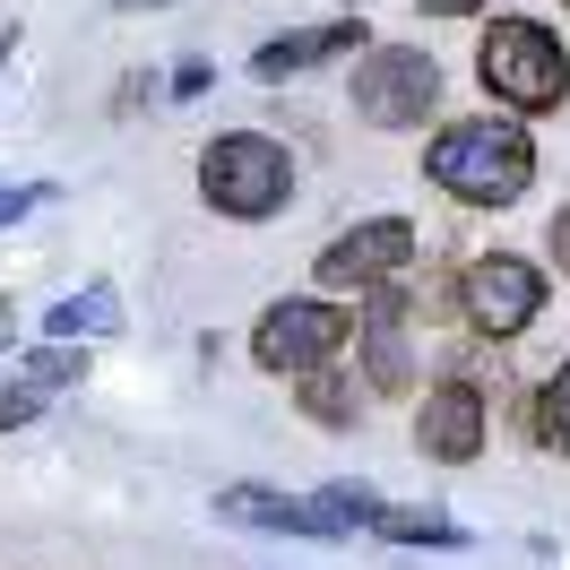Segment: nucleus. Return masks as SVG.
<instances>
[{"label": "nucleus", "mask_w": 570, "mask_h": 570, "mask_svg": "<svg viewBox=\"0 0 570 570\" xmlns=\"http://www.w3.org/2000/svg\"><path fill=\"white\" fill-rule=\"evenodd\" d=\"M36 415V390H18V381H0V432L9 424H27Z\"/></svg>", "instance_id": "f3484780"}, {"label": "nucleus", "mask_w": 570, "mask_h": 570, "mask_svg": "<svg viewBox=\"0 0 570 570\" xmlns=\"http://www.w3.org/2000/svg\"><path fill=\"white\" fill-rule=\"evenodd\" d=\"M432 18H466V9H475V0H424Z\"/></svg>", "instance_id": "aec40b11"}, {"label": "nucleus", "mask_w": 570, "mask_h": 570, "mask_svg": "<svg viewBox=\"0 0 570 570\" xmlns=\"http://www.w3.org/2000/svg\"><path fill=\"white\" fill-rule=\"evenodd\" d=\"M544 250H553V268H562V277H570V208L553 216V234H544Z\"/></svg>", "instance_id": "6ab92c4d"}, {"label": "nucleus", "mask_w": 570, "mask_h": 570, "mask_svg": "<svg viewBox=\"0 0 570 570\" xmlns=\"http://www.w3.org/2000/svg\"><path fill=\"white\" fill-rule=\"evenodd\" d=\"M121 9H165V0H121Z\"/></svg>", "instance_id": "4be33fe9"}, {"label": "nucleus", "mask_w": 570, "mask_h": 570, "mask_svg": "<svg viewBox=\"0 0 570 570\" xmlns=\"http://www.w3.org/2000/svg\"><path fill=\"white\" fill-rule=\"evenodd\" d=\"M328 52H363V27L355 18H328V27H303V36H277V43H259L250 52V78H294L303 61H328Z\"/></svg>", "instance_id": "9b49d317"}, {"label": "nucleus", "mask_w": 570, "mask_h": 570, "mask_svg": "<svg viewBox=\"0 0 570 570\" xmlns=\"http://www.w3.org/2000/svg\"><path fill=\"white\" fill-rule=\"evenodd\" d=\"M9 52H18V27H9V36H0V70H9Z\"/></svg>", "instance_id": "412c9836"}, {"label": "nucleus", "mask_w": 570, "mask_h": 570, "mask_svg": "<svg viewBox=\"0 0 570 570\" xmlns=\"http://www.w3.org/2000/svg\"><path fill=\"white\" fill-rule=\"evenodd\" d=\"M475 78L484 96H501L510 112H553L570 96V52L553 43V27L535 18H493L475 36Z\"/></svg>", "instance_id": "f03ea898"}, {"label": "nucleus", "mask_w": 570, "mask_h": 570, "mask_svg": "<svg viewBox=\"0 0 570 570\" xmlns=\"http://www.w3.org/2000/svg\"><path fill=\"white\" fill-rule=\"evenodd\" d=\"M459 312H466V328H484V337H519V328L544 312V277H535L528 259L493 250V259H475L459 277Z\"/></svg>", "instance_id": "0eeeda50"}, {"label": "nucleus", "mask_w": 570, "mask_h": 570, "mask_svg": "<svg viewBox=\"0 0 570 570\" xmlns=\"http://www.w3.org/2000/svg\"><path fill=\"white\" fill-rule=\"evenodd\" d=\"M43 199H52L43 181H36V190H0V225H9V216H27V208H43Z\"/></svg>", "instance_id": "a211bd4d"}, {"label": "nucleus", "mask_w": 570, "mask_h": 570, "mask_svg": "<svg viewBox=\"0 0 570 570\" xmlns=\"http://www.w3.org/2000/svg\"><path fill=\"white\" fill-rule=\"evenodd\" d=\"M303 415L328 424V432H346L355 424V381H346V372H312V381H303Z\"/></svg>", "instance_id": "ddd939ff"}, {"label": "nucleus", "mask_w": 570, "mask_h": 570, "mask_svg": "<svg viewBox=\"0 0 570 570\" xmlns=\"http://www.w3.org/2000/svg\"><path fill=\"white\" fill-rule=\"evenodd\" d=\"M337 346H355V321H346V303H277L268 321L250 328V355L268 363V372H328Z\"/></svg>", "instance_id": "423d86ee"}, {"label": "nucleus", "mask_w": 570, "mask_h": 570, "mask_svg": "<svg viewBox=\"0 0 570 570\" xmlns=\"http://www.w3.org/2000/svg\"><path fill=\"white\" fill-rule=\"evenodd\" d=\"M363 372H372V390H390V397L415 390V346H406V285H381V294L363 303Z\"/></svg>", "instance_id": "9d476101"}, {"label": "nucleus", "mask_w": 570, "mask_h": 570, "mask_svg": "<svg viewBox=\"0 0 570 570\" xmlns=\"http://www.w3.org/2000/svg\"><path fill=\"white\" fill-rule=\"evenodd\" d=\"M406 259H415V225L406 216H372V225H355V234H337L321 250V285L328 294H381V285H397Z\"/></svg>", "instance_id": "6e6552de"}, {"label": "nucleus", "mask_w": 570, "mask_h": 570, "mask_svg": "<svg viewBox=\"0 0 570 570\" xmlns=\"http://www.w3.org/2000/svg\"><path fill=\"white\" fill-rule=\"evenodd\" d=\"M199 190H208L216 216H243V225H259V216L285 208L294 165H285L277 139H259V130H225V139L199 147Z\"/></svg>", "instance_id": "7ed1b4c3"}, {"label": "nucleus", "mask_w": 570, "mask_h": 570, "mask_svg": "<svg viewBox=\"0 0 570 570\" xmlns=\"http://www.w3.org/2000/svg\"><path fill=\"white\" fill-rule=\"evenodd\" d=\"M61 381H78V346H36L27 355V372H18V390H61Z\"/></svg>", "instance_id": "2eb2a0df"}, {"label": "nucleus", "mask_w": 570, "mask_h": 570, "mask_svg": "<svg viewBox=\"0 0 570 570\" xmlns=\"http://www.w3.org/2000/svg\"><path fill=\"white\" fill-rule=\"evenodd\" d=\"M415 450L441 459V466H466L484 450V397L466 390V381H441V390L424 397V415H415Z\"/></svg>", "instance_id": "1a4fd4ad"}, {"label": "nucleus", "mask_w": 570, "mask_h": 570, "mask_svg": "<svg viewBox=\"0 0 570 570\" xmlns=\"http://www.w3.org/2000/svg\"><path fill=\"white\" fill-rule=\"evenodd\" d=\"M390 501L355 493V484H328V493H268V484H225L216 493V519L234 528H285V535H346V528H381Z\"/></svg>", "instance_id": "20e7f679"}, {"label": "nucleus", "mask_w": 570, "mask_h": 570, "mask_svg": "<svg viewBox=\"0 0 570 570\" xmlns=\"http://www.w3.org/2000/svg\"><path fill=\"white\" fill-rule=\"evenodd\" d=\"M535 432H544V441L570 459V372H553V381H544V397H535Z\"/></svg>", "instance_id": "dca6fc26"}, {"label": "nucleus", "mask_w": 570, "mask_h": 570, "mask_svg": "<svg viewBox=\"0 0 570 570\" xmlns=\"http://www.w3.org/2000/svg\"><path fill=\"white\" fill-rule=\"evenodd\" d=\"M121 328V294L112 285H87L70 303H52V337H112Z\"/></svg>", "instance_id": "f8f14e48"}, {"label": "nucleus", "mask_w": 570, "mask_h": 570, "mask_svg": "<svg viewBox=\"0 0 570 570\" xmlns=\"http://www.w3.org/2000/svg\"><path fill=\"white\" fill-rule=\"evenodd\" d=\"M381 535H397V544H441V553L466 544V528H450L441 510H381Z\"/></svg>", "instance_id": "4468645a"}, {"label": "nucleus", "mask_w": 570, "mask_h": 570, "mask_svg": "<svg viewBox=\"0 0 570 570\" xmlns=\"http://www.w3.org/2000/svg\"><path fill=\"white\" fill-rule=\"evenodd\" d=\"M424 174L466 208H510L535 181V147L519 121H459V130H441L424 147Z\"/></svg>", "instance_id": "f257e3e1"}, {"label": "nucleus", "mask_w": 570, "mask_h": 570, "mask_svg": "<svg viewBox=\"0 0 570 570\" xmlns=\"http://www.w3.org/2000/svg\"><path fill=\"white\" fill-rule=\"evenodd\" d=\"M432 105H441V61H432V52H415V43H381V52H363L355 112L372 121V130H415Z\"/></svg>", "instance_id": "39448f33"}]
</instances>
